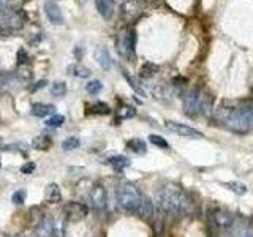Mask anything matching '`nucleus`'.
I'll use <instances>...</instances> for the list:
<instances>
[{
  "mask_svg": "<svg viewBox=\"0 0 253 237\" xmlns=\"http://www.w3.org/2000/svg\"><path fill=\"white\" fill-rule=\"evenodd\" d=\"M154 199L160 211L172 216H191L196 212L195 199L185 190L174 185L158 188Z\"/></svg>",
  "mask_w": 253,
  "mask_h": 237,
  "instance_id": "obj_1",
  "label": "nucleus"
},
{
  "mask_svg": "<svg viewBox=\"0 0 253 237\" xmlns=\"http://www.w3.org/2000/svg\"><path fill=\"white\" fill-rule=\"evenodd\" d=\"M116 198L124 211L138 215L143 220H150L155 215V207L141 190L133 184H122L116 190Z\"/></svg>",
  "mask_w": 253,
  "mask_h": 237,
  "instance_id": "obj_2",
  "label": "nucleus"
},
{
  "mask_svg": "<svg viewBox=\"0 0 253 237\" xmlns=\"http://www.w3.org/2000/svg\"><path fill=\"white\" fill-rule=\"evenodd\" d=\"M215 119L232 131L245 133L253 128V106L250 103L236 108L222 106L215 111Z\"/></svg>",
  "mask_w": 253,
  "mask_h": 237,
  "instance_id": "obj_3",
  "label": "nucleus"
},
{
  "mask_svg": "<svg viewBox=\"0 0 253 237\" xmlns=\"http://www.w3.org/2000/svg\"><path fill=\"white\" fill-rule=\"evenodd\" d=\"M184 111L190 117L206 116L212 111V97L203 89H190L184 95Z\"/></svg>",
  "mask_w": 253,
  "mask_h": 237,
  "instance_id": "obj_4",
  "label": "nucleus"
},
{
  "mask_svg": "<svg viewBox=\"0 0 253 237\" xmlns=\"http://www.w3.org/2000/svg\"><path fill=\"white\" fill-rule=\"evenodd\" d=\"M116 47L119 54L126 59L128 62H133L136 57V33L133 29H124L119 32L116 40Z\"/></svg>",
  "mask_w": 253,
  "mask_h": 237,
  "instance_id": "obj_5",
  "label": "nucleus"
},
{
  "mask_svg": "<svg viewBox=\"0 0 253 237\" xmlns=\"http://www.w3.org/2000/svg\"><path fill=\"white\" fill-rule=\"evenodd\" d=\"M166 128H168L169 131L176 133L182 138H187V139H201V138H204L203 133L199 130H196V128L189 127L185 124H181V122H176V120H166Z\"/></svg>",
  "mask_w": 253,
  "mask_h": 237,
  "instance_id": "obj_6",
  "label": "nucleus"
},
{
  "mask_svg": "<svg viewBox=\"0 0 253 237\" xmlns=\"http://www.w3.org/2000/svg\"><path fill=\"white\" fill-rule=\"evenodd\" d=\"M62 214L66 220L70 221H79L87 216L89 214V209L87 206H84L83 202H78V201H71V202H66L62 209Z\"/></svg>",
  "mask_w": 253,
  "mask_h": 237,
  "instance_id": "obj_7",
  "label": "nucleus"
},
{
  "mask_svg": "<svg viewBox=\"0 0 253 237\" xmlns=\"http://www.w3.org/2000/svg\"><path fill=\"white\" fill-rule=\"evenodd\" d=\"M89 201L95 209H98V211H105L106 206H108V194H106L105 187L92 185L89 190Z\"/></svg>",
  "mask_w": 253,
  "mask_h": 237,
  "instance_id": "obj_8",
  "label": "nucleus"
},
{
  "mask_svg": "<svg viewBox=\"0 0 253 237\" xmlns=\"http://www.w3.org/2000/svg\"><path fill=\"white\" fill-rule=\"evenodd\" d=\"M44 13H46V18L49 19L51 24L54 25H61L63 24V16H62V10L54 0H46L44 2Z\"/></svg>",
  "mask_w": 253,
  "mask_h": 237,
  "instance_id": "obj_9",
  "label": "nucleus"
},
{
  "mask_svg": "<svg viewBox=\"0 0 253 237\" xmlns=\"http://www.w3.org/2000/svg\"><path fill=\"white\" fill-rule=\"evenodd\" d=\"M94 56H95L97 64H98L100 66H102L103 70L108 71V70L111 68V65H112V62H111V56H109V52H108V49H106L105 46H97Z\"/></svg>",
  "mask_w": 253,
  "mask_h": 237,
  "instance_id": "obj_10",
  "label": "nucleus"
},
{
  "mask_svg": "<svg viewBox=\"0 0 253 237\" xmlns=\"http://www.w3.org/2000/svg\"><path fill=\"white\" fill-rule=\"evenodd\" d=\"M52 226H54V221L51 218H42V221L35 226V231H33L32 237H51Z\"/></svg>",
  "mask_w": 253,
  "mask_h": 237,
  "instance_id": "obj_11",
  "label": "nucleus"
},
{
  "mask_svg": "<svg viewBox=\"0 0 253 237\" xmlns=\"http://www.w3.org/2000/svg\"><path fill=\"white\" fill-rule=\"evenodd\" d=\"M32 114L35 117H48L56 114V106L48 103H35L32 106Z\"/></svg>",
  "mask_w": 253,
  "mask_h": 237,
  "instance_id": "obj_12",
  "label": "nucleus"
},
{
  "mask_svg": "<svg viewBox=\"0 0 253 237\" xmlns=\"http://www.w3.org/2000/svg\"><path fill=\"white\" fill-rule=\"evenodd\" d=\"M44 198L48 202H51V204H57V202L62 201V192H61V187H59L57 184H49L48 187H46L44 190Z\"/></svg>",
  "mask_w": 253,
  "mask_h": 237,
  "instance_id": "obj_13",
  "label": "nucleus"
},
{
  "mask_svg": "<svg viewBox=\"0 0 253 237\" xmlns=\"http://www.w3.org/2000/svg\"><path fill=\"white\" fill-rule=\"evenodd\" d=\"M95 6L100 15H102V18L105 19L112 18V13H114V3H112V0H95Z\"/></svg>",
  "mask_w": 253,
  "mask_h": 237,
  "instance_id": "obj_14",
  "label": "nucleus"
},
{
  "mask_svg": "<svg viewBox=\"0 0 253 237\" xmlns=\"http://www.w3.org/2000/svg\"><path fill=\"white\" fill-rule=\"evenodd\" d=\"M126 149H128L130 152L136 153V155H146L148 153V144H146V141H143L141 138H133L126 142Z\"/></svg>",
  "mask_w": 253,
  "mask_h": 237,
  "instance_id": "obj_15",
  "label": "nucleus"
},
{
  "mask_svg": "<svg viewBox=\"0 0 253 237\" xmlns=\"http://www.w3.org/2000/svg\"><path fill=\"white\" fill-rule=\"evenodd\" d=\"M122 13L126 19H133L135 16L139 15V3L136 0H126L122 6Z\"/></svg>",
  "mask_w": 253,
  "mask_h": 237,
  "instance_id": "obj_16",
  "label": "nucleus"
},
{
  "mask_svg": "<svg viewBox=\"0 0 253 237\" xmlns=\"http://www.w3.org/2000/svg\"><path fill=\"white\" fill-rule=\"evenodd\" d=\"M66 71H68V74H73V76L76 78H89L90 76V70L87 68V66L84 65H79V64H75V65H70L68 68H66Z\"/></svg>",
  "mask_w": 253,
  "mask_h": 237,
  "instance_id": "obj_17",
  "label": "nucleus"
},
{
  "mask_svg": "<svg viewBox=\"0 0 253 237\" xmlns=\"http://www.w3.org/2000/svg\"><path fill=\"white\" fill-rule=\"evenodd\" d=\"M108 163L116 169V171H122V169L130 166V160L124 157V155H116V157H111L108 160Z\"/></svg>",
  "mask_w": 253,
  "mask_h": 237,
  "instance_id": "obj_18",
  "label": "nucleus"
},
{
  "mask_svg": "<svg viewBox=\"0 0 253 237\" xmlns=\"http://www.w3.org/2000/svg\"><path fill=\"white\" fill-rule=\"evenodd\" d=\"M51 146H52V139L49 136H46V134H42V136L33 139V147L38 149V151H48Z\"/></svg>",
  "mask_w": 253,
  "mask_h": 237,
  "instance_id": "obj_19",
  "label": "nucleus"
},
{
  "mask_svg": "<svg viewBox=\"0 0 253 237\" xmlns=\"http://www.w3.org/2000/svg\"><path fill=\"white\" fill-rule=\"evenodd\" d=\"M89 112L95 114V116H108V114L111 112V109H109V106L106 105V103L98 101V103H94L89 108Z\"/></svg>",
  "mask_w": 253,
  "mask_h": 237,
  "instance_id": "obj_20",
  "label": "nucleus"
},
{
  "mask_svg": "<svg viewBox=\"0 0 253 237\" xmlns=\"http://www.w3.org/2000/svg\"><path fill=\"white\" fill-rule=\"evenodd\" d=\"M122 74H124V78L126 79V83L130 84V87H131L133 90H135V92H136L138 95H143V97H146V92H144V89H143L141 86H139V83H138V81H136L135 78H133V76H130V74H128V71L122 70Z\"/></svg>",
  "mask_w": 253,
  "mask_h": 237,
  "instance_id": "obj_21",
  "label": "nucleus"
},
{
  "mask_svg": "<svg viewBox=\"0 0 253 237\" xmlns=\"http://www.w3.org/2000/svg\"><path fill=\"white\" fill-rule=\"evenodd\" d=\"M223 187H226L228 190H231L232 193L236 194H245L247 193V187L241 182H223Z\"/></svg>",
  "mask_w": 253,
  "mask_h": 237,
  "instance_id": "obj_22",
  "label": "nucleus"
},
{
  "mask_svg": "<svg viewBox=\"0 0 253 237\" xmlns=\"http://www.w3.org/2000/svg\"><path fill=\"white\" fill-rule=\"evenodd\" d=\"M66 93V84L65 83H61V81H57V83H52L51 84V95L52 97H57L61 98Z\"/></svg>",
  "mask_w": 253,
  "mask_h": 237,
  "instance_id": "obj_23",
  "label": "nucleus"
},
{
  "mask_svg": "<svg viewBox=\"0 0 253 237\" xmlns=\"http://www.w3.org/2000/svg\"><path fill=\"white\" fill-rule=\"evenodd\" d=\"M79 144H81V141H79V138H76V136H68L66 139L62 141V149H63L65 152L75 151V149L79 147Z\"/></svg>",
  "mask_w": 253,
  "mask_h": 237,
  "instance_id": "obj_24",
  "label": "nucleus"
},
{
  "mask_svg": "<svg viewBox=\"0 0 253 237\" xmlns=\"http://www.w3.org/2000/svg\"><path fill=\"white\" fill-rule=\"evenodd\" d=\"M158 71V66L154 64H144L141 68H139V76L143 78H152Z\"/></svg>",
  "mask_w": 253,
  "mask_h": 237,
  "instance_id": "obj_25",
  "label": "nucleus"
},
{
  "mask_svg": "<svg viewBox=\"0 0 253 237\" xmlns=\"http://www.w3.org/2000/svg\"><path fill=\"white\" fill-rule=\"evenodd\" d=\"M52 236H54V237H66L65 223H63L62 218L54 220V226H52Z\"/></svg>",
  "mask_w": 253,
  "mask_h": 237,
  "instance_id": "obj_26",
  "label": "nucleus"
},
{
  "mask_svg": "<svg viewBox=\"0 0 253 237\" xmlns=\"http://www.w3.org/2000/svg\"><path fill=\"white\" fill-rule=\"evenodd\" d=\"M44 124L48 127H52V128H59L65 124V117L62 116V114H54V116H51L49 119H46Z\"/></svg>",
  "mask_w": 253,
  "mask_h": 237,
  "instance_id": "obj_27",
  "label": "nucleus"
},
{
  "mask_svg": "<svg viewBox=\"0 0 253 237\" xmlns=\"http://www.w3.org/2000/svg\"><path fill=\"white\" fill-rule=\"evenodd\" d=\"M149 141L160 149H169V142L163 136H160V134H149Z\"/></svg>",
  "mask_w": 253,
  "mask_h": 237,
  "instance_id": "obj_28",
  "label": "nucleus"
},
{
  "mask_svg": "<svg viewBox=\"0 0 253 237\" xmlns=\"http://www.w3.org/2000/svg\"><path fill=\"white\" fill-rule=\"evenodd\" d=\"M135 114H136L135 108L124 105V106L121 108V109L117 111V117H119V119H130V117H135Z\"/></svg>",
  "mask_w": 253,
  "mask_h": 237,
  "instance_id": "obj_29",
  "label": "nucleus"
},
{
  "mask_svg": "<svg viewBox=\"0 0 253 237\" xmlns=\"http://www.w3.org/2000/svg\"><path fill=\"white\" fill-rule=\"evenodd\" d=\"M85 90H87L90 95H97L103 90V84L100 83V81H90V83H87V86H85Z\"/></svg>",
  "mask_w": 253,
  "mask_h": 237,
  "instance_id": "obj_30",
  "label": "nucleus"
},
{
  "mask_svg": "<svg viewBox=\"0 0 253 237\" xmlns=\"http://www.w3.org/2000/svg\"><path fill=\"white\" fill-rule=\"evenodd\" d=\"M25 198H27V192H25L24 188L18 190V192H15L11 194V202L13 204H22V202L25 201Z\"/></svg>",
  "mask_w": 253,
  "mask_h": 237,
  "instance_id": "obj_31",
  "label": "nucleus"
},
{
  "mask_svg": "<svg viewBox=\"0 0 253 237\" xmlns=\"http://www.w3.org/2000/svg\"><path fill=\"white\" fill-rule=\"evenodd\" d=\"M33 171H35V163H33V161H27V163H24L21 166L22 174H32Z\"/></svg>",
  "mask_w": 253,
  "mask_h": 237,
  "instance_id": "obj_32",
  "label": "nucleus"
},
{
  "mask_svg": "<svg viewBox=\"0 0 253 237\" xmlns=\"http://www.w3.org/2000/svg\"><path fill=\"white\" fill-rule=\"evenodd\" d=\"M27 52H25V49H19L18 51V65H24V64H27Z\"/></svg>",
  "mask_w": 253,
  "mask_h": 237,
  "instance_id": "obj_33",
  "label": "nucleus"
},
{
  "mask_svg": "<svg viewBox=\"0 0 253 237\" xmlns=\"http://www.w3.org/2000/svg\"><path fill=\"white\" fill-rule=\"evenodd\" d=\"M46 86H48V81H46V79H42V81H38V83L32 87V90H33V92H35V90H42L43 87H46Z\"/></svg>",
  "mask_w": 253,
  "mask_h": 237,
  "instance_id": "obj_34",
  "label": "nucleus"
},
{
  "mask_svg": "<svg viewBox=\"0 0 253 237\" xmlns=\"http://www.w3.org/2000/svg\"><path fill=\"white\" fill-rule=\"evenodd\" d=\"M83 52H84V51H83L81 46H76V47H75V57H76L78 60L83 57Z\"/></svg>",
  "mask_w": 253,
  "mask_h": 237,
  "instance_id": "obj_35",
  "label": "nucleus"
},
{
  "mask_svg": "<svg viewBox=\"0 0 253 237\" xmlns=\"http://www.w3.org/2000/svg\"><path fill=\"white\" fill-rule=\"evenodd\" d=\"M0 237H8V236H6V234H5L3 231H0Z\"/></svg>",
  "mask_w": 253,
  "mask_h": 237,
  "instance_id": "obj_36",
  "label": "nucleus"
},
{
  "mask_svg": "<svg viewBox=\"0 0 253 237\" xmlns=\"http://www.w3.org/2000/svg\"><path fill=\"white\" fill-rule=\"evenodd\" d=\"M0 168H2V161H0Z\"/></svg>",
  "mask_w": 253,
  "mask_h": 237,
  "instance_id": "obj_37",
  "label": "nucleus"
},
{
  "mask_svg": "<svg viewBox=\"0 0 253 237\" xmlns=\"http://www.w3.org/2000/svg\"><path fill=\"white\" fill-rule=\"evenodd\" d=\"M0 144H2V138H0Z\"/></svg>",
  "mask_w": 253,
  "mask_h": 237,
  "instance_id": "obj_38",
  "label": "nucleus"
}]
</instances>
